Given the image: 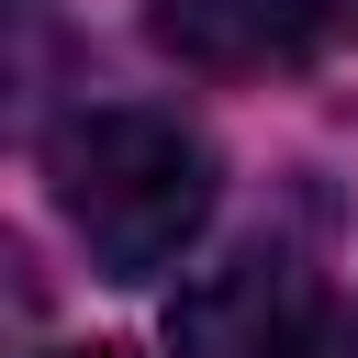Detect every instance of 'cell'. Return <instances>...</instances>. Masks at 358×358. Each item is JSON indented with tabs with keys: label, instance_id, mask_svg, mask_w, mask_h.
<instances>
[{
	"label": "cell",
	"instance_id": "obj_2",
	"mask_svg": "<svg viewBox=\"0 0 358 358\" xmlns=\"http://www.w3.org/2000/svg\"><path fill=\"white\" fill-rule=\"evenodd\" d=\"M168 358H347V302L291 246H246L168 302Z\"/></svg>",
	"mask_w": 358,
	"mask_h": 358
},
{
	"label": "cell",
	"instance_id": "obj_5",
	"mask_svg": "<svg viewBox=\"0 0 358 358\" xmlns=\"http://www.w3.org/2000/svg\"><path fill=\"white\" fill-rule=\"evenodd\" d=\"M336 22H347V34H358V0H336Z\"/></svg>",
	"mask_w": 358,
	"mask_h": 358
},
{
	"label": "cell",
	"instance_id": "obj_4",
	"mask_svg": "<svg viewBox=\"0 0 358 358\" xmlns=\"http://www.w3.org/2000/svg\"><path fill=\"white\" fill-rule=\"evenodd\" d=\"M45 358H123V347H45Z\"/></svg>",
	"mask_w": 358,
	"mask_h": 358
},
{
	"label": "cell",
	"instance_id": "obj_3",
	"mask_svg": "<svg viewBox=\"0 0 358 358\" xmlns=\"http://www.w3.org/2000/svg\"><path fill=\"white\" fill-rule=\"evenodd\" d=\"M324 22L336 0H145V34L201 78H291Z\"/></svg>",
	"mask_w": 358,
	"mask_h": 358
},
{
	"label": "cell",
	"instance_id": "obj_1",
	"mask_svg": "<svg viewBox=\"0 0 358 358\" xmlns=\"http://www.w3.org/2000/svg\"><path fill=\"white\" fill-rule=\"evenodd\" d=\"M45 179L101 280H157L213 224V145L179 112H134V101L67 112L45 134Z\"/></svg>",
	"mask_w": 358,
	"mask_h": 358
}]
</instances>
